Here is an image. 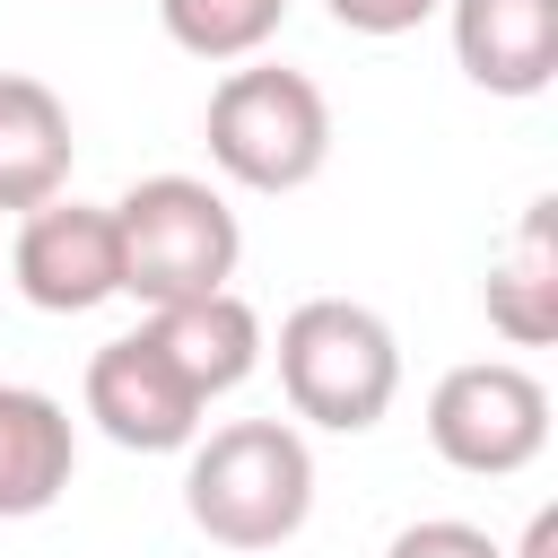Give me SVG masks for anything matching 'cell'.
<instances>
[{
  "mask_svg": "<svg viewBox=\"0 0 558 558\" xmlns=\"http://www.w3.org/2000/svg\"><path fill=\"white\" fill-rule=\"evenodd\" d=\"M488 331L506 349H549L558 340V201L541 192L523 218H514V244L488 262Z\"/></svg>",
  "mask_w": 558,
  "mask_h": 558,
  "instance_id": "7c38bea8",
  "label": "cell"
},
{
  "mask_svg": "<svg viewBox=\"0 0 558 558\" xmlns=\"http://www.w3.org/2000/svg\"><path fill=\"white\" fill-rule=\"evenodd\" d=\"M514 558H558V506H541L532 523H523V549Z\"/></svg>",
  "mask_w": 558,
  "mask_h": 558,
  "instance_id": "9a60e30c",
  "label": "cell"
},
{
  "mask_svg": "<svg viewBox=\"0 0 558 558\" xmlns=\"http://www.w3.org/2000/svg\"><path fill=\"white\" fill-rule=\"evenodd\" d=\"M201 410H209V401H201L140 331H122V340H105V349L87 357V418H96L122 453H192Z\"/></svg>",
  "mask_w": 558,
  "mask_h": 558,
  "instance_id": "52a82bcc",
  "label": "cell"
},
{
  "mask_svg": "<svg viewBox=\"0 0 558 558\" xmlns=\"http://www.w3.org/2000/svg\"><path fill=\"white\" fill-rule=\"evenodd\" d=\"M9 279L35 314H96L105 296H122V244H113V209L96 201H44L17 218L9 244Z\"/></svg>",
  "mask_w": 558,
  "mask_h": 558,
  "instance_id": "8992f818",
  "label": "cell"
},
{
  "mask_svg": "<svg viewBox=\"0 0 558 558\" xmlns=\"http://www.w3.org/2000/svg\"><path fill=\"white\" fill-rule=\"evenodd\" d=\"M183 514L218 549H279L314 514V445L296 418H227L192 436L183 462Z\"/></svg>",
  "mask_w": 558,
  "mask_h": 558,
  "instance_id": "6da1fadb",
  "label": "cell"
},
{
  "mask_svg": "<svg viewBox=\"0 0 558 558\" xmlns=\"http://www.w3.org/2000/svg\"><path fill=\"white\" fill-rule=\"evenodd\" d=\"M279 392L305 427L366 436L401 392V340L357 296H305L279 323Z\"/></svg>",
  "mask_w": 558,
  "mask_h": 558,
  "instance_id": "3957f363",
  "label": "cell"
},
{
  "mask_svg": "<svg viewBox=\"0 0 558 558\" xmlns=\"http://www.w3.org/2000/svg\"><path fill=\"white\" fill-rule=\"evenodd\" d=\"M279 9H288V0H279Z\"/></svg>",
  "mask_w": 558,
  "mask_h": 558,
  "instance_id": "2e32d148",
  "label": "cell"
},
{
  "mask_svg": "<svg viewBox=\"0 0 558 558\" xmlns=\"http://www.w3.org/2000/svg\"><path fill=\"white\" fill-rule=\"evenodd\" d=\"M113 244H122V296H140L148 314L183 296H218L244 262V227L227 192L201 174H140L113 201Z\"/></svg>",
  "mask_w": 558,
  "mask_h": 558,
  "instance_id": "7a4b0ae2",
  "label": "cell"
},
{
  "mask_svg": "<svg viewBox=\"0 0 558 558\" xmlns=\"http://www.w3.org/2000/svg\"><path fill=\"white\" fill-rule=\"evenodd\" d=\"M201 140H209V166L227 183H244V192H305L331 166V96L305 70L244 61V70H227L209 87Z\"/></svg>",
  "mask_w": 558,
  "mask_h": 558,
  "instance_id": "277c9868",
  "label": "cell"
},
{
  "mask_svg": "<svg viewBox=\"0 0 558 558\" xmlns=\"http://www.w3.org/2000/svg\"><path fill=\"white\" fill-rule=\"evenodd\" d=\"M70 166H78L70 105H61L44 78L0 70V209L26 218V209H44V201H61Z\"/></svg>",
  "mask_w": 558,
  "mask_h": 558,
  "instance_id": "30bf717a",
  "label": "cell"
},
{
  "mask_svg": "<svg viewBox=\"0 0 558 558\" xmlns=\"http://www.w3.org/2000/svg\"><path fill=\"white\" fill-rule=\"evenodd\" d=\"M384 558H506V549L480 523H462V514H427V523H401L384 541Z\"/></svg>",
  "mask_w": 558,
  "mask_h": 558,
  "instance_id": "4fadbf2b",
  "label": "cell"
},
{
  "mask_svg": "<svg viewBox=\"0 0 558 558\" xmlns=\"http://www.w3.org/2000/svg\"><path fill=\"white\" fill-rule=\"evenodd\" d=\"M70 471H78L70 410L35 384H0V523H26L44 506H61Z\"/></svg>",
  "mask_w": 558,
  "mask_h": 558,
  "instance_id": "8fae6325",
  "label": "cell"
},
{
  "mask_svg": "<svg viewBox=\"0 0 558 558\" xmlns=\"http://www.w3.org/2000/svg\"><path fill=\"white\" fill-rule=\"evenodd\" d=\"M427 445L471 480H514L549 453V384L514 357L445 366L427 392Z\"/></svg>",
  "mask_w": 558,
  "mask_h": 558,
  "instance_id": "5b68a950",
  "label": "cell"
},
{
  "mask_svg": "<svg viewBox=\"0 0 558 558\" xmlns=\"http://www.w3.org/2000/svg\"><path fill=\"white\" fill-rule=\"evenodd\" d=\"M140 340L201 392V401H218V392H235L253 366H262V314L235 296V288H218V296H183V305H157L148 323H140Z\"/></svg>",
  "mask_w": 558,
  "mask_h": 558,
  "instance_id": "9c48e42d",
  "label": "cell"
},
{
  "mask_svg": "<svg viewBox=\"0 0 558 558\" xmlns=\"http://www.w3.org/2000/svg\"><path fill=\"white\" fill-rule=\"evenodd\" d=\"M453 61L480 96H541L558 78V0H445Z\"/></svg>",
  "mask_w": 558,
  "mask_h": 558,
  "instance_id": "ba28073f",
  "label": "cell"
},
{
  "mask_svg": "<svg viewBox=\"0 0 558 558\" xmlns=\"http://www.w3.org/2000/svg\"><path fill=\"white\" fill-rule=\"evenodd\" d=\"M331 9V26H349V35H410V26H427L445 0H323Z\"/></svg>",
  "mask_w": 558,
  "mask_h": 558,
  "instance_id": "5bb4252c",
  "label": "cell"
}]
</instances>
